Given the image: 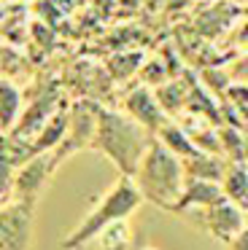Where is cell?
<instances>
[{"label":"cell","mask_w":248,"mask_h":250,"mask_svg":"<svg viewBox=\"0 0 248 250\" xmlns=\"http://www.w3.org/2000/svg\"><path fill=\"white\" fill-rule=\"evenodd\" d=\"M124 113H127L132 121H138L151 137L170 121V116L165 113V108L159 105L156 94L151 92L149 86H135L132 92L124 97Z\"/></svg>","instance_id":"obj_8"},{"label":"cell","mask_w":248,"mask_h":250,"mask_svg":"<svg viewBox=\"0 0 248 250\" xmlns=\"http://www.w3.org/2000/svg\"><path fill=\"white\" fill-rule=\"evenodd\" d=\"M132 180L138 186L143 202H151L154 207L170 212L175 207L178 196L183 194L186 172H183V162L175 153H170L159 140H151Z\"/></svg>","instance_id":"obj_3"},{"label":"cell","mask_w":248,"mask_h":250,"mask_svg":"<svg viewBox=\"0 0 248 250\" xmlns=\"http://www.w3.org/2000/svg\"><path fill=\"white\" fill-rule=\"evenodd\" d=\"M183 162V172L186 180H210V183H221L226 167H229V159H221L219 153H194Z\"/></svg>","instance_id":"obj_10"},{"label":"cell","mask_w":248,"mask_h":250,"mask_svg":"<svg viewBox=\"0 0 248 250\" xmlns=\"http://www.w3.org/2000/svg\"><path fill=\"white\" fill-rule=\"evenodd\" d=\"M57 167L59 164L54 162V153H35L32 159H27L14 175V191H11V199L35 207L38 196L43 194L49 178L54 175Z\"/></svg>","instance_id":"obj_5"},{"label":"cell","mask_w":248,"mask_h":250,"mask_svg":"<svg viewBox=\"0 0 248 250\" xmlns=\"http://www.w3.org/2000/svg\"><path fill=\"white\" fill-rule=\"evenodd\" d=\"M132 226L127 221H116L111 226H105L95 239H92V250H132Z\"/></svg>","instance_id":"obj_13"},{"label":"cell","mask_w":248,"mask_h":250,"mask_svg":"<svg viewBox=\"0 0 248 250\" xmlns=\"http://www.w3.org/2000/svg\"><path fill=\"white\" fill-rule=\"evenodd\" d=\"M143 205V196H140L138 186L132 178H119L100 199L95 202L89 212L81 218V223L73 229L70 234H65L59 248L62 250H81L97 237L105 226L116 221H127L138 212V207Z\"/></svg>","instance_id":"obj_2"},{"label":"cell","mask_w":248,"mask_h":250,"mask_svg":"<svg viewBox=\"0 0 248 250\" xmlns=\"http://www.w3.org/2000/svg\"><path fill=\"white\" fill-rule=\"evenodd\" d=\"M32 212L35 207L22 202L0 207V250H30Z\"/></svg>","instance_id":"obj_7"},{"label":"cell","mask_w":248,"mask_h":250,"mask_svg":"<svg viewBox=\"0 0 248 250\" xmlns=\"http://www.w3.org/2000/svg\"><path fill=\"white\" fill-rule=\"evenodd\" d=\"M183 218H189V223H194L197 229L208 231L213 239H219L224 245L235 242L237 234L246 231V210L232 205L229 199H221L219 205L208 207V210L192 212V215H183Z\"/></svg>","instance_id":"obj_4"},{"label":"cell","mask_w":248,"mask_h":250,"mask_svg":"<svg viewBox=\"0 0 248 250\" xmlns=\"http://www.w3.org/2000/svg\"><path fill=\"white\" fill-rule=\"evenodd\" d=\"M246 229H248V212H246Z\"/></svg>","instance_id":"obj_18"},{"label":"cell","mask_w":248,"mask_h":250,"mask_svg":"<svg viewBox=\"0 0 248 250\" xmlns=\"http://www.w3.org/2000/svg\"><path fill=\"white\" fill-rule=\"evenodd\" d=\"M95 126H97V105L89 103H75L68 110V132H65L62 146L54 151V162H65L73 153L84 151L92 146V137H95Z\"/></svg>","instance_id":"obj_6"},{"label":"cell","mask_w":248,"mask_h":250,"mask_svg":"<svg viewBox=\"0 0 248 250\" xmlns=\"http://www.w3.org/2000/svg\"><path fill=\"white\" fill-rule=\"evenodd\" d=\"M154 137L132 121L122 110H108L97 108V126L92 137V151L105 156L113 167L119 169L122 178H135L146 151H149Z\"/></svg>","instance_id":"obj_1"},{"label":"cell","mask_w":248,"mask_h":250,"mask_svg":"<svg viewBox=\"0 0 248 250\" xmlns=\"http://www.w3.org/2000/svg\"><path fill=\"white\" fill-rule=\"evenodd\" d=\"M154 140H159L162 146L170 153H175L178 159H189V156H194V153H199V148L194 146V140L189 137V132L183 129L181 124H170V121H167V124L154 135Z\"/></svg>","instance_id":"obj_12"},{"label":"cell","mask_w":248,"mask_h":250,"mask_svg":"<svg viewBox=\"0 0 248 250\" xmlns=\"http://www.w3.org/2000/svg\"><path fill=\"white\" fill-rule=\"evenodd\" d=\"M221 199H226L221 183H210V180H186L183 186V194L178 196L175 207H173V215H192V212H202L208 207L219 205Z\"/></svg>","instance_id":"obj_9"},{"label":"cell","mask_w":248,"mask_h":250,"mask_svg":"<svg viewBox=\"0 0 248 250\" xmlns=\"http://www.w3.org/2000/svg\"><path fill=\"white\" fill-rule=\"evenodd\" d=\"M221 191L224 196L248 212V164L246 162H229L224 178H221Z\"/></svg>","instance_id":"obj_11"},{"label":"cell","mask_w":248,"mask_h":250,"mask_svg":"<svg viewBox=\"0 0 248 250\" xmlns=\"http://www.w3.org/2000/svg\"><path fill=\"white\" fill-rule=\"evenodd\" d=\"M143 250H159V248H143Z\"/></svg>","instance_id":"obj_17"},{"label":"cell","mask_w":248,"mask_h":250,"mask_svg":"<svg viewBox=\"0 0 248 250\" xmlns=\"http://www.w3.org/2000/svg\"><path fill=\"white\" fill-rule=\"evenodd\" d=\"M22 110H25V105H22L19 89L14 86V81L0 78V129L3 132L14 129L19 116H22Z\"/></svg>","instance_id":"obj_14"},{"label":"cell","mask_w":248,"mask_h":250,"mask_svg":"<svg viewBox=\"0 0 248 250\" xmlns=\"http://www.w3.org/2000/svg\"><path fill=\"white\" fill-rule=\"evenodd\" d=\"M154 94H156V100H159V105L165 108L167 116H175L186 105V86L178 81H170V86H159Z\"/></svg>","instance_id":"obj_15"},{"label":"cell","mask_w":248,"mask_h":250,"mask_svg":"<svg viewBox=\"0 0 248 250\" xmlns=\"http://www.w3.org/2000/svg\"><path fill=\"white\" fill-rule=\"evenodd\" d=\"M226 248H229V250H248V229L243 234H237L235 242H229Z\"/></svg>","instance_id":"obj_16"}]
</instances>
